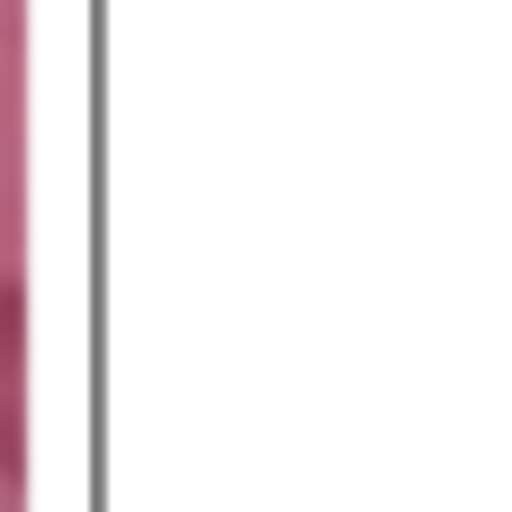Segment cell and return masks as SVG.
<instances>
[{"label":"cell","mask_w":512,"mask_h":512,"mask_svg":"<svg viewBox=\"0 0 512 512\" xmlns=\"http://www.w3.org/2000/svg\"><path fill=\"white\" fill-rule=\"evenodd\" d=\"M27 477V288L0 279V486Z\"/></svg>","instance_id":"obj_1"}]
</instances>
